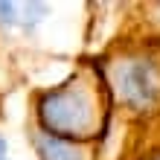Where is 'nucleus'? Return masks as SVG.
<instances>
[{"label":"nucleus","instance_id":"obj_2","mask_svg":"<svg viewBox=\"0 0 160 160\" xmlns=\"http://www.w3.org/2000/svg\"><path fill=\"white\" fill-rule=\"evenodd\" d=\"M128 90L134 93L137 99H148V96H154V82H148V70L146 67H137V70H131V76H128Z\"/></svg>","mask_w":160,"mask_h":160},{"label":"nucleus","instance_id":"obj_4","mask_svg":"<svg viewBox=\"0 0 160 160\" xmlns=\"http://www.w3.org/2000/svg\"><path fill=\"white\" fill-rule=\"evenodd\" d=\"M0 160H6V143L0 140Z\"/></svg>","mask_w":160,"mask_h":160},{"label":"nucleus","instance_id":"obj_3","mask_svg":"<svg viewBox=\"0 0 160 160\" xmlns=\"http://www.w3.org/2000/svg\"><path fill=\"white\" fill-rule=\"evenodd\" d=\"M44 157L47 160H79L67 146H61V143H50V148L44 152Z\"/></svg>","mask_w":160,"mask_h":160},{"label":"nucleus","instance_id":"obj_1","mask_svg":"<svg viewBox=\"0 0 160 160\" xmlns=\"http://www.w3.org/2000/svg\"><path fill=\"white\" fill-rule=\"evenodd\" d=\"M84 117H88V105L79 93L61 90L55 96L47 99L44 105V122L50 125V131H76Z\"/></svg>","mask_w":160,"mask_h":160}]
</instances>
